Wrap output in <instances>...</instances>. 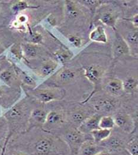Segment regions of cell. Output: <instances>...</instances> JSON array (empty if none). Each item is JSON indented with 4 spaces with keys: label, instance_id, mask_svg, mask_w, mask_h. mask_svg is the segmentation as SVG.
<instances>
[{
    "label": "cell",
    "instance_id": "1",
    "mask_svg": "<svg viewBox=\"0 0 138 155\" xmlns=\"http://www.w3.org/2000/svg\"><path fill=\"white\" fill-rule=\"evenodd\" d=\"M30 94L39 102L46 104L61 100L65 95V91L61 88L38 89L32 91Z\"/></svg>",
    "mask_w": 138,
    "mask_h": 155
},
{
    "label": "cell",
    "instance_id": "2",
    "mask_svg": "<svg viewBox=\"0 0 138 155\" xmlns=\"http://www.w3.org/2000/svg\"><path fill=\"white\" fill-rule=\"evenodd\" d=\"M20 97V91L7 85L0 87V105L5 109L13 107Z\"/></svg>",
    "mask_w": 138,
    "mask_h": 155
},
{
    "label": "cell",
    "instance_id": "3",
    "mask_svg": "<svg viewBox=\"0 0 138 155\" xmlns=\"http://www.w3.org/2000/svg\"><path fill=\"white\" fill-rule=\"evenodd\" d=\"M28 108L26 103L24 100L19 103L14 104L5 114L6 120L11 123H17L20 122L26 116Z\"/></svg>",
    "mask_w": 138,
    "mask_h": 155
},
{
    "label": "cell",
    "instance_id": "4",
    "mask_svg": "<svg viewBox=\"0 0 138 155\" xmlns=\"http://www.w3.org/2000/svg\"><path fill=\"white\" fill-rule=\"evenodd\" d=\"M55 149V141L51 137H42L34 144L35 153L38 155H51Z\"/></svg>",
    "mask_w": 138,
    "mask_h": 155
},
{
    "label": "cell",
    "instance_id": "5",
    "mask_svg": "<svg viewBox=\"0 0 138 155\" xmlns=\"http://www.w3.org/2000/svg\"><path fill=\"white\" fill-rule=\"evenodd\" d=\"M84 134L78 130H71L65 135V142L70 149L77 153L80 146L86 141Z\"/></svg>",
    "mask_w": 138,
    "mask_h": 155
},
{
    "label": "cell",
    "instance_id": "6",
    "mask_svg": "<svg viewBox=\"0 0 138 155\" xmlns=\"http://www.w3.org/2000/svg\"><path fill=\"white\" fill-rule=\"evenodd\" d=\"M115 126L124 130L126 133H132L135 125L131 117L125 113H119L113 117Z\"/></svg>",
    "mask_w": 138,
    "mask_h": 155
},
{
    "label": "cell",
    "instance_id": "7",
    "mask_svg": "<svg viewBox=\"0 0 138 155\" xmlns=\"http://www.w3.org/2000/svg\"><path fill=\"white\" fill-rule=\"evenodd\" d=\"M106 150L102 146L91 140H86L79 147L77 151L78 155H97Z\"/></svg>",
    "mask_w": 138,
    "mask_h": 155
},
{
    "label": "cell",
    "instance_id": "8",
    "mask_svg": "<svg viewBox=\"0 0 138 155\" xmlns=\"http://www.w3.org/2000/svg\"><path fill=\"white\" fill-rule=\"evenodd\" d=\"M130 49L124 38L116 33V39L113 45V56L114 58L129 54Z\"/></svg>",
    "mask_w": 138,
    "mask_h": 155
},
{
    "label": "cell",
    "instance_id": "9",
    "mask_svg": "<svg viewBox=\"0 0 138 155\" xmlns=\"http://www.w3.org/2000/svg\"><path fill=\"white\" fill-rule=\"evenodd\" d=\"M101 117L100 114L96 113L88 117L79 124L77 130L83 134H87L99 129V124Z\"/></svg>",
    "mask_w": 138,
    "mask_h": 155
},
{
    "label": "cell",
    "instance_id": "10",
    "mask_svg": "<svg viewBox=\"0 0 138 155\" xmlns=\"http://www.w3.org/2000/svg\"><path fill=\"white\" fill-rule=\"evenodd\" d=\"M64 122V116L62 113L58 111H50L47 114L43 127L45 129L50 130L59 127Z\"/></svg>",
    "mask_w": 138,
    "mask_h": 155
},
{
    "label": "cell",
    "instance_id": "11",
    "mask_svg": "<svg viewBox=\"0 0 138 155\" xmlns=\"http://www.w3.org/2000/svg\"><path fill=\"white\" fill-rule=\"evenodd\" d=\"M104 75V69L99 65H90L84 68V75L89 82L97 85Z\"/></svg>",
    "mask_w": 138,
    "mask_h": 155
},
{
    "label": "cell",
    "instance_id": "12",
    "mask_svg": "<svg viewBox=\"0 0 138 155\" xmlns=\"http://www.w3.org/2000/svg\"><path fill=\"white\" fill-rule=\"evenodd\" d=\"M105 90L112 96H119L123 91V82L118 78H113L109 80L106 86Z\"/></svg>",
    "mask_w": 138,
    "mask_h": 155
},
{
    "label": "cell",
    "instance_id": "13",
    "mask_svg": "<svg viewBox=\"0 0 138 155\" xmlns=\"http://www.w3.org/2000/svg\"><path fill=\"white\" fill-rule=\"evenodd\" d=\"M48 113L42 108H35L30 112V123L34 125L42 126L44 124Z\"/></svg>",
    "mask_w": 138,
    "mask_h": 155
},
{
    "label": "cell",
    "instance_id": "14",
    "mask_svg": "<svg viewBox=\"0 0 138 155\" xmlns=\"http://www.w3.org/2000/svg\"><path fill=\"white\" fill-rule=\"evenodd\" d=\"M116 103L108 98H101L94 104V109L99 113H109L115 109Z\"/></svg>",
    "mask_w": 138,
    "mask_h": 155
},
{
    "label": "cell",
    "instance_id": "15",
    "mask_svg": "<svg viewBox=\"0 0 138 155\" xmlns=\"http://www.w3.org/2000/svg\"><path fill=\"white\" fill-rule=\"evenodd\" d=\"M91 40L101 43L107 42V36L104 28L101 26L96 27L89 34Z\"/></svg>",
    "mask_w": 138,
    "mask_h": 155
},
{
    "label": "cell",
    "instance_id": "16",
    "mask_svg": "<svg viewBox=\"0 0 138 155\" xmlns=\"http://www.w3.org/2000/svg\"><path fill=\"white\" fill-rule=\"evenodd\" d=\"M99 20L103 25L115 29L117 20V15L115 13L107 11L101 14Z\"/></svg>",
    "mask_w": 138,
    "mask_h": 155
},
{
    "label": "cell",
    "instance_id": "17",
    "mask_svg": "<svg viewBox=\"0 0 138 155\" xmlns=\"http://www.w3.org/2000/svg\"><path fill=\"white\" fill-rule=\"evenodd\" d=\"M65 12L67 17L70 19H76L81 14L78 7L72 1H65Z\"/></svg>",
    "mask_w": 138,
    "mask_h": 155
},
{
    "label": "cell",
    "instance_id": "18",
    "mask_svg": "<svg viewBox=\"0 0 138 155\" xmlns=\"http://www.w3.org/2000/svg\"><path fill=\"white\" fill-rule=\"evenodd\" d=\"M58 66V63L53 61H46L41 66L39 71V75L41 77H46L49 76L55 71Z\"/></svg>",
    "mask_w": 138,
    "mask_h": 155
},
{
    "label": "cell",
    "instance_id": "19",
    "mask_svg": "<svg viewBox=\"0 0 138 155\" xmlns=\"http://www.w3.org/2000/svg\"><path fill=\"white\" fill-rule=\"evenodd\" d=\"M93 141L96 143L99 144L106 139H107L112 134V130L98 129L95 130L91 132Z\"/></svg>",
    "mask_w": 138,
    "mask_h": 155
},
{
    "label": "cell",
    "instance_id": "20",
    "mask_svg": "<svg viewBox=\"0 0 138 155\" xmlns=\"http://www.w3.org/2000/svg\"><path fill=\"white\" fill-rule=\"evenodd\" d=\"M22 49L24 55L29 59L36 58L40 52L39 48L37 45H34L30 43L23 44Z\"/></svg>",
    "mask_w": 138,
    "mask_h": 155
},
{
    "label": "cell",
    "instance_id": "21",
    "mask_svg": "<svg viewBox=\"0 0 138 155\" xmlns=\"http://www.w3.org/2000/svg\"><path fill=\"white\" fill-rule=\"evenodd\" d=\"M76 77V72L70 69H63L58 75V81L62 84L72 82Z\"/></svg>",
    "mask_w": 138,
    "mask_h": 155
},
{
    "label": "cell",
    "instance_id": "22",
    "mask_svg": "<svg viewBox=\"0 0 138 155\" xmlns=\"http://www.w3.org/2000/svg\"><path fill=\"white\" fill-rule=\"evenodd\" d=\"M0 79L6 84V85L11 87H14V84L16 82V77L13 71L10 69L4 70L0 73Z\"/></svg>",
    "mask_w": 138,
    "mask_h": 155
},
{
    "label": "cell",
    "instance_id": "23",
    "mask_svg": "<svg viewBox=\"0 0 138 155\" xmlns=\"http://www.w3.org/2000/svg\"><path fill=\"white\" fill-rule=\"evenodd\" d=\"M104 141V144L102 146H103L106 149L109 148L112 150H117L123 147V142L117 137L110 136Z\"/></svg>",
    "mask_w": 138,
    "mask_h": 155
},
{
    "label": "cell",
    "instance_id": "24",
    "mask_svg": "<svg viewBox=\"0 0 138 155\" xmlns=\"http://www.w3.org/2000/svg\"><path fill=\"white\" fill-rule=\"evenodd\" d=\"M123 82V89L126 93H133L137 90L138 80L135 78L129 77Z\"/></svg>",
    "mask_w": 138,
    "mask_h": 155
},
{
    "label": "cell",
    "instance_id": "25",
    "mask_svg": "<svg viewBox=\"0 0 138 155\" xmlns=\"http://www.w3.org/2000/svg\"><path fill=\"white\" fill-rule=\"evenodd\" d=\"M115 126L114 118L110 116L101 117L99 127L101 129L112 130Z\"/></svg>",
    "mask_w": 138,
    "mask_h": 155
},
{
    "label": "cell",
    "instance_id": "26",
    "mask_svg": "<svg viewBox=\"0 0 138 155\" xmlns=\"http://www.w3.org/2000/svg\"><path fill=\"white\" fill-rule=\"evenodd\" d=\"M38 7L32 6L25 1H18L14 3L12 7V10L14 13H18L19 12L24 11L29 8H35Z\"/></svg>",
    "mask_w": 138,
    "mask_h": 155
},
{
    "label": "cell",
    "instance_id": "27",
    "mask_svg": "<svg viewBox=\"0 0 138 155\" xmlns=\"http://www.w3.org/2000/svg\"><path fill=\"white\" fill-rule=\"evenodd\" d=\"M55 56L58 61L64 64L71 59L72 54L68 50L61 49L55 53Z\"/></svg>",
    "mask_w": 138,
    "mask_h": 155
},
{
    "label": "cell",
    "instance_id": "28",
    "mask_svg": "<svg viewBox=\"0 0 138 155\" xmlns=\"http://www.w3.org/2000/svg\"><path fill=\"white\" fill-rule=\"evenodd\" d=\"M126 43L129 45V48L132 46L138 47V34L137 30H131L126 35L125 39Z\"/></svg>",
    "mask_w": 138,
    "mask_h": 155
},
{
    "label": "cell",
    "instance_id": "29",
    "mask_svg": "<svg viewBox=\"0 0 138 155\" xmlns=\"http://www.w3.org/2000/svg\"><path fill=\"white\" fill-rule=\"evenodd\" d=\"M18 75L20 78L21 81L26 85H28L31 87H35L36 86V81L35 79L30 77V75L25 74V72L22 71L21 70H19L17 71Z\"/></svg>",
    "mask_w": 138,
    "mask_h": 155
},
{
    "label": "cell",
    "instance_id": "30",
    "mask_svg": "<svg viewBox=\"0 0 138 155\" xmlns=\"http://www.w3.org/2000/svg\"><path fill=\"white\" fill-rule=\"evenodd\" d=\"M126 150L130 155H138V140L136 139L131 140L127 144Z\"/></svg>",
    "mask_w": 138,
    "mask_h": 155
},
{
    "label": "cell",
    "instance_id": "31",
    "mask_svg": "<svg viewBox=\"0 0 138 155\" xmlns=\"http://www.w3.org/2000/svg\"><path fill=\"white\" fill-rule=\"evenodd\" d=\"M78 2H81L85 6L88 7L90 10H96L99 6L101 5L103 1H99V0H86V1H79Z\"/></svg>",
    "mask_w": 138,
    "mask_h": 155
},
{
    "label": "cell",
    "instance_id": "32",
    "mask_svg": "<svg viewBox=\"0 0 138 155\" xmlns=\"http://www.w3.org/2000/svg\"><path fill=\"white\" fill-rule=\"evenodd\" d=\"M71 118L74 122L79 123L81 124L83 121H84L88 117H87L86 113H84L83 111L78 110L73 112L71 114Z\"/></svg>",
    "mask_w": 138,
    "mask_h": 155
},
{
    "label": "cell",
    "instance_id": "33",
    "mask_svg": "<svg viewBox=\"0 0 138 155\" xmlns=\"http://www.w3.org/2000/svg\"><path fill=\"white\" fill-rule=\"evenodd\" d=\"M68 40L76 48H80L82 45V39L77 35H69L68 36Z\"/></svg>",
    "mask_w": 138,
    "mask_h": 155
},
{
    "label": "cell",
    "instance_id": "34",
    "mask_svg": "<svg viewBox=\"0 0 138 155\" xmlns=\"http://www.w3.org/2000/svg\"><path fill=\"white\" fill-rule=\"evenodd\" d=\"M43 40L42 36L38 33H33L31 34L30 37V43L34 45H38L39 43H41Z\"/></svg>",
    "mask_w": 138,
    "mask_h": 155
},
{
    "label": "cell",
    "instance_id": "35",
    "mask_svg": "<svg viewBox=\"0 0 138 155\" xmlns=\"http://www.w3.org/2000/svg\"><path fill=\"white\" fill-rule=\"evenodd\" d=\"M27 20H28V18L25 15V14H20L18 16L16 21L17 22V23L20 26H22V25H23V24H25L27 22Z\"/></svg>",
    "mask_w": 138,
    "mask_h": 155
},
{
    "label": "cell",
    "instance_id": "36",
    "mask_svg": "<svg viewBox=\"0 0 138 155\" xmlns=\"http://www.w3.org/2000/svg\"><path fill=\"white\" fill-rule=\"evenodd\" d=\"M132 23V24L133 25L134 27L136 28V29H137L138 25V14H136L135 15H134L132 19L130 20Z\"/></svg>",
    "mask_w": 138,
    "mask_h": 155
},
{
    "label": "cell",
    "instance_id": "37",
    "mask_svg": "<svg viewBox=\"0 0 138 155\" xmlns=\"http://www.w3.org/2000/svg\"><path fill=\"white\" fill-rule=\"evenodd\" d=\"M10 155H29L27 153H26L25 152H21V151H14L12 152Z\"/></svg>",
    "mask_w": 138,
    "mask_h": 155
},
{
    "label": "cell",
    "instance_id": "38",
    "mask_svg": "<svg viewBox=\"0 0 138 155\" xmlns=\"http://www.w3.org/2000/svg\"><path fill=\"white\" fill-rule=\"evenodd\" d=\"M48 20H49V22L50 23L51 25H54L56 23L55 18L52 16V15L49 16V18H48Z\"/></svg>",
    "mask_w": 138,
    "mask_h": 155
},
{
    "label": "cell",
    "instance_id": "39",
    "mask_svg": "<svg viewBox=\"0 0 138 155\" xmlns=\"http://www.w3.org/2000/svg\"><path fill=\"white\" fill-rule=\"evenodd\" d=\"M97 155H110V152H107L106 150H105V151H103V152H101L100 153H99V154H97Z\"/></svg>",
    "mask_w": 138,
    "mask_h": 155
}]
</instances>
